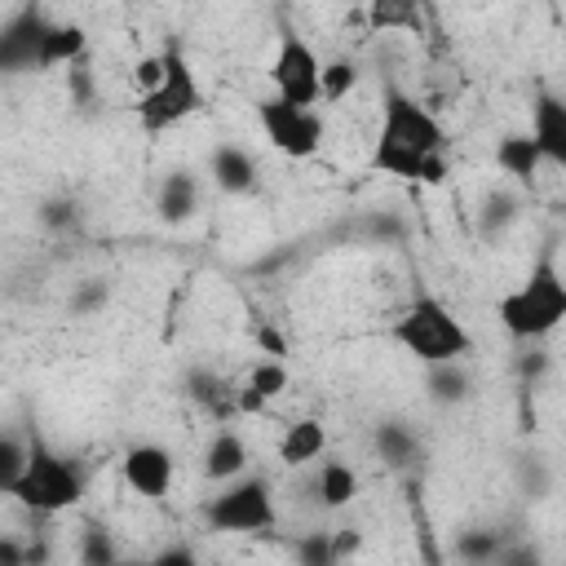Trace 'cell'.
Returning a JSON list of instances; mask_svg holds the SVG:
<instances>
[{
	"instance_id": "obj_3",
	"label": "cell",
	"mask_w": 566,
	"mask_h": 566,
	"mask_svg": "<svg viewBox=\"0 0 566 566\" xmlns=\"http://www.w3.org/2000/svg\"><path fill=\"white\" fill-rule=\"evenodd\" d=\"M389 336L424 367H442V363H464L473 354V332L455 318V310L438 296H416L398 323L389 327Z\"/></svg>"
},
{
	"instance_id": "obj_6",
	"label": "cell",
	"mask_w": 566,
	"mask_h": 566,
	"mask_svg": "<svg viewBox=\"0 0 566 566\" xmlns=\"http://www.w3.org/2000/svg\"><path fill=\"white\" fill-rule=\"evenodd\" d=\"M203 517L221 535H265L274 526V491L265 478H234L203 504Z\"/></svg>"
},
{
	"instance_id": "obj_7",
	"label": "cell",
	"mask_w": 566,
	"mask_h": 566,
	"mask_svg": "<svg viewBox=\"0 0 566 566\" xmlns=\"http://www.w3.org/2000/svg\"><path fill=\"white\" fill-rule=\"evenodd\" d=\"M256 124H261L265 142H270L283 159H314V155L323 150V137H327V119H323L318 111L279 102L274 93L256 102Z\"/></svg>"
},
{
	"instance_id": "obj_25",
	"label": "cell",
	"mask_w": 566,
	"mask_h": 566,
	"mask_svg": "<svg viewBox=\"0 0 566 566\" xmlns=\"http://www.w3.org/2000/svg\"><path fill=\"white\" fill-rule=\"evenodd\" d=\"M296 566H340L332 553V531H310L296 539Z\"/></svg>"
},
{
	"instance_id": "obj_30",
	"label": "cell",
	"mask_w": 566,
	"mask_h": 566,
	"mask_svg": "<svg viewBox=\"0 0 566 566\" xmlns=\"http://www.w3.org/2000/svg\"><path fill=\"white\" fill-rule=\"evenodd\" d=\"M363 548V535L354 531V526H340V531H332V553H336V562H345L349 553H358Z\"/></svg>"
},
{
	"instance_id": "obj_34",
	"label": "cell",
	"mask_w": 566,
	"mask_h": 566,
	"mask_svg": "<svg viewBox=\"0 0 566 566\" xmlns=\"http://www.w3.org/2000/svg\"><path fill=\"white\" fill-rule=\"evenodd\" d=\"M234 407H239L243 416H256V411H265V398H256V394H252V389L243 385V389L234 394Z\"/></svg>"
},
{
	"instance_id": "obj_26",
	"label": "cell",
	"mask_w": 566,
	"mask_h": 566,
	"mask_svg": "<svg viewBox=\"0 0 566 566\" xmlns=\"http://www.w3.org/2000/svg\"><path fill=\"white\" fill-rule=\"evenodd\" d=\"M22 464H27V442H18L13 433H0V495L13 491Z\"/></svg>"
},
{
	"instance_id": "obj_10",
	"label": "cell",
	"mask_w": 566,
	"mask_h": 566,
	"mask_svg": "<svg viewBox=\"0 0 566 566\" xmlns=\"http://www.w3.org/2000/svg\"><path fill=\"white\" fill-rule=\"evenodd\" d=\"M44 27L49 18L35 13V9H22L13 13L4 27H0V71H31L40 62V40H44Z\"/></svg>"
},
{
	"instance_id": "obj_8",
	"label": "cell",
	"mask_w": 566,
	"mask_h": 566,
	"mask_svg": "<svg viewBox=\"0 0 566 566\" xmlns=\"http://www.w3.org/2000/svg\"><path fill=\"white\" fill-rule=\"evenodd\" d=\"M318 71H323V57L310 49V40L296 31H283V40L270 57V71H265L274 84V97L314 111L318 106Z\"/></svg>"
},
{
	"instance_id": "obj_18",
	"label": "cell",
	"mask_w": 566,
	"mask_h": 566,
	"mask_svg": "<svg viewBox=\"0 0 566 566\" xmlns=\"http://www.w3.org/2000/svg\"><path fill=\"white\" fill-rule=\"evenodd\" d=\"M495 164L509 172V177H517V181H531L535 172H539V150H535V142L526 137V133H509L500 146H495Z\"/></svg>"
},
{
	"instance_id": "obj_11",
	"label": "cell",
	"mask_w": 566,
	"mask_h": 566,
	"mask_svg": "<svg viewBox=\"0 0 566 566\" xmlns=\"http://www.w3.org/2000/svg\"><path fill=\"white\" fill-rule=\"evenodd\" d=\"M539 150L544 164L566 168V102L557 93H539L531 106V133H526Z\"/></svg>"
},
{
	"instance_id": "obj_2",
	"label": "cell",
	"mask_w": 566,
	"mask_h": 566,
	"mask_svg": "<svg viewBox=\"0 0 566 566\" xmlns=\"http://www.w3.org/2000/svg\"><path fill=\"white\" fill-rule=\"evenodd\" d=\"M495 318L513 340H544L548 332H557L566 318V279H562L557 261L539 256L531 265V274L500 296Z\"/></svg>"
},
{
	"instance_id": "obj_19",
	"label": "cell",
	"mask_w": 566,
	"mask_h": 566,
	"mask_svg": "<svg viewBox=\"0 0 566 566\" xmlns=\"http://www.w3.org/2000/svg\"><path fill=\"white\" fill-rule=\"evenodd\" d=\"M469 371L464 363H442V367H429V398L451 407V402H464L469 398Z\"/></svg>"
},
{
	"instance_id": "obj_35",
	"label": "cell",
	"mask_w": 566,
	"mask_h": 566,
	"mask_svg": "<svg viewBox=\"0 0 566 566\" xmlns=\"http://www.w3.org/2000/svg\"><path fill=\"white\" fill-rule=\"evenodd\" d=\"M115 566H146V562H115Z\"/></svg>"
},
{
	"instance_id": "obj_12",
	"label": "cell",
	"mask_w": 566,
	"mask_h": 566,
	"mask_svg": "<svg viewBox=\"0 0 566 566\" xmlns=\"http://www.w3.org/2000/svg\"><path fill=\"white\" fill-rule=\"evenodd\" d=\"M208 172H212V186L226 195H248L256 186V159L234 142H221L208 155Z\"/></svg>"
},
{
	"instance_id": "obj_31",
	"label": "cell",
	"mask_w": 566,
	"mask_h": 566,
	"mask_svg": "<svg viewBox=\"0 0 566 566\" xmlns=\"http://www.w3.org/2000/svg\"><path fill=\"white\" fill-rule=\"evenodd\" d=\"M256 340H261V349L270 354V358H287V340H283V332H274V327H256Z\"/></svg>"
},
{
	"instance_id": "obj_24",
	"label": "cell",
	"mask_w": 566,
	"mask_h": 566,
	"mask_svg": "<svg viewBox=\"0 0 566 566\" xmlns=\"http://www.w3.org/2000/svg\"><path fill=\"white\" fill-rule=\"evenodd\" d=\"M115 562H119L115 539L102 526H88L84 539H80V566H115Z\"/></svg>"
},
{
	"instance_id": "obj_5",
	"label": "cell",
	"mask_w": 566,
	"mask_h": 566,
	"mask_svg": "<svg viewBox=\"0 0 566 566\" xmlns=\"http://www.w3.org/2000/svg\"><path fill=\"white\" fill-rule=\"evenodd\" d=\"M9 495L31 513H66L84 500V473L75 460L49 451L44 442H27V464Z\"/></svg>"
},
{
	"instance_id": "obj_15",
	"label": "cell",
	"mask_w": 566,
	"mask_h": 566,
	"mask_svg": "<svg viewBox=\"0 0 566 566\" xmlns=\"http://www.w3.org/2000/svg\"><path fill=\"white\" fill-rule=\"evenodd\" d=\"M84 49H88V35H84L80 22H49V27H44V40H40V62H35V71L71 66Z\"/></svg>"
},
{
	"instance_id": "obj_9",
	"label": "cell",
	"mask_w": 566,
	"mask_h": 566,
	"mask_svg": "<svg viewBox=\"0 0 566 566\" xmlns=\"http://www.w3.org/2000/svg\"><path fill=\"white\" fill-rule=\"evenodd\" d=\"M124 486L142 500H164L172 486V451L164 442H133L119 460Z\"/></svg>"
},
{
	"instance_id": "obj_22",
	"label": "cell",
	"mask_w": 566,
	"mask_h": 566,
	"mask_svg": "<svg viewBox=\"0 0 566 566\" xmlns=\"http://www.w3.org/2000/svg\"><path fill=\"white\" fill-rule=\"evenodd\" d=\"M376 451L389 460V464H411L416 460V433L407 429V424H398V420H389V424H380L376 429Z\"/></svg>"
},
{
	"instance_id": "obj_29",
	"label": "cell",
	"mask_w": 566,
	"mask_h": 566,
	"mask_svg": "<svg viewBox=\"0 0 566 566\" xmlns=\"http://www.w3.org/2000/svg\"><path fill=\"white\" fill-rule=\"evenodd\" d=\"M146 566H199V557H195L190 544H168V548H159Z\"/></svg>"
},
{
	"instance_id": "obj_13",
	"label": "cell",
	"mask_w": 566,
	"mask_h": 566,
	"mask_svg": "<svg viewBox=\"0 0 566 566\" xmlns=\"http://www.w3.org/2000/svg\"><path fill=\"white\" fill-rule=\"evenodd\" d=\"M323 451H327V424L314 420V416L292 420V424L283 429V438H279V460H283L287 469H301V464L318 460Z\"/></svg>"
},
{
	"instance_id": "obj_33",
	"label": "cell",
	"mask_w": 566,
	"mask_h": 566,
	"mask_svg": "<svg viewBox=\"0 0 566 566\" xmlns=\"http://www.w3.org/2000/svg\"><path fill=\"white\" fill-rule=\"evenodd\" d=\"M0 566H27V548L13 535H0Z\"/></svg>"
},
{
	"instance_id": "obj_28",
	"label": "cell",
	"mask_w": 566,
	"mask_h": 566,
	"mask_svg": "<svg viewBox=\"0 0 566 566\" xmlns=\"http://www.w3.org/2000/svg\"><path fill=\"white\" fill-rule=\"evenodd\" d=\"M159 75H164V57H159V53L142 57V62L133 66V84H137V97H142V93H150V88L159 84Z\"/></svg>"
},
{
	"instance_id": "obj_14",
	"label": "cell",
	"mask_w": 566,
	"mask_h": 566,
	"mask_svg": "<svg viewBox=\"0 0 566 566\" xmlns=\"http://www.w3.org/2000/svg\"><path fill=\"white\" fill-rule=\"evenodd\" d=\"M195 208H199V181H195L186 168L168 172V177L159 181L155 212H159L168 226H181V221H190V217H195Z\"/></svg>"
},
{
	"instance_id": "obj_20",
	"label": "cell",
	"mask_w": 566,
	"mask_h": 566,
	"mask_svg": "<svg viewBox=\"0 0 566 566\" xmlns=\"http://www.w3.org/2000/svg\"><path fill=\"white\" fill-rule=\"evenodd\" d=\"M358 84V66L349 57H332L318 71V102H345Z\"/></svg>"
},
{
	"instance_id": "obj_21",
	"label": "cell",
	"mask_w": 566,
	"mask_h": 566,
	"mask_svg": "<svg viewBox=\"0 0 566 566\" xmlns=\"http://www.w3.org/2000/svg\"><path fill=\"white\" fill-rule=\"evenodd\" d=\"M287 385H292V371H287V363H279V358H261V363H252V371H248V389H252L256 398H265V402H274Z\"/></svg>"
},
{
	"instance_id": "obj_32",
	"label": "cell",
	"mask_w": 566,
	"mask_h": 566,
	"mask_svg": "<svg viewBox=\"0 0 566 566\" xmlns=\"http://www.w3.org/2000/svg\"><path fill=\"white\" fill-rule=\"evenodd\" d=\"M491 566H539V553L535 548H504Z\"/></svg>"
},
{
	"instance_id": "obj_16",
	"label": "cell",
	"mask_w": 566,
	"mask_h": 566,
	"mask_svg": "<svg viewBox=\"0 0 566 566\" xmlns=\"http://www.w3.org/2000/svg\"><path fill=\"white\" fill-rule=\"evenodd\" d=\"M243 469H248V447H243V438L230 433V429L212 433V442H208V451H203V473H208L212 482H234V478H243Z\"/></svg>"
},
{
	"instance_id": "obj_23",
	"label": "cell",
	"mask_w": 566,
	"mask_h": 566,
	"mask_svg": "<svg viewBox=\"0 0 566 566\" xmlns=\"http://www.w3.org/2000/svg\"><path fill=\"white\" fill-rule=\"evenodd\" d=\"M455 548H460V557H464V562H473V566H491L509 544H504L495 531H469V535H460V544H455Z\"/></svg>"
},
{
	"instance_id": "obj_17",
	"label": "cell",
	"mask_w": 566,
	"mask_h": 566,
	"mask_svg": "<svg viewBox=\"0 0 566 566\" xmlns=\"http://www.w3.org/2000/svg\"><path fill=\"white\" fill-rule=\"evenodd\" d=\"M314 491H318V504L323 509H345L358 495V473L345 460H323L318 464V478H314Z\"/></svg>"
},
{
	"instance_id": "obj_4",
	"label": "cell",
	"mask_w": 566,
	"mask_h": 566,
	"mask_svg": "<svg viewBox=\"0 0 566 566\" xmlns=\"http://www.w3.org/2000/svg\"><path fill=\"white\" fill-rule=\"evenodd\" d=\"M159 57H164L159 84L133 102L137 106V128L146 137H164L168 128H177V124H186V119H195L203 111V88H199V75L190 66V57L181 49H172V44Z\"/></svg>"
},
{
	"instance_id": "obj_1",
	"label": "cell",
	"mask_w": 566,
	"mask_h": 566,
	"mask_svg": "<svg viewBox=\"0 0 566 566\" xmlns=\"http://www.w3.org/2000/svg\"><path fill=\"white\" fill-rule=\"evenodd\" d=\"M371 168L402 177V181L442 186L447 181V128L424 102L407 93H389L380 128H376V146H371Z\"/></svg>"
},
{
	"instance_id": "obj_27",
	"label": "cell",
	"mask_w": 566,
	"mask_h": 566,
	"mask_svg": "<svg viewBox=\"0 0 566 566\" xmlns=\"http://www.w3.org/2000/svg\"><path fill=\"white\" fill-rule=\"evenodd\" d=\"M367 22H371V31L416 27V9H411V4H385V0H376V4L367 9Z\"/></svg>"
},
{
	"instance_id": "obj_36",
	"label": "cell",
	"mask_w": 566,
	"mask_h": 566,
	"mask_svg": "<svg viewBox=\"0 0 566 566\" xmlns=\"http://www.w3.org/2000/svg\"><path fill=\"white\" fill-rule=\"evenodd\" d=\"M0 367H4V349H0Z\"/></svg>"
}]
</instances>
